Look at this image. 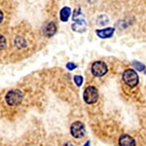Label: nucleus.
Masks as SVG:
<instances>
[{
    "mask_svg": "<svg viewBox=\"0 0 146 146\" xmlns=\"http://www.w3.org/2000/svg\"><path fill=\"white\" fill-rule=\"evenodd\" d=\"M123 81L125 82V84L127 86L131 87V88H135L138 85V82H139V77H138L137 72L135 71L133 68H129V69L125 70L123 73Z\"/></svg>",
    "mask_w": 146,
    "mask_h": 146,
    "instance_id": "obj_1",
    "label": "nucleus"
},
{
    "mask_svg": "<svg viewBox=\"0 0 146 146\" xmlns=\"http://www.w3.org/2000/svg\"><path fill=\"white\" fill-rule=\"evenodd\" d=\"M84 101L87 104H94L98 100V91L96 87L89 86L85 89L83 94Z\"/></svg>",
    "mask_w": 146,
    "mask_h": 146,
    "instance_id": "obj_2",
    "label": "nucleus"
},
{
    "mask_svg": "<svg viewBox=\"0 0 146 146\" xmlns=\"http://www.w3.org/2000/svg\"><path fill=\"white\" fill-rule=\"evenodd\" d=\"M23 95L20 90H12L8 92V94L6 95V102L8 103L10 106H16L19 105L23 101Z\"/></svg>",
    "mask_w": 146,
    "mask_h": 146,
    "instance_id": "obj_3",
    "label": "nucleus"
},
{
    "mask_svg": "<svg viewBox=\"0 0 146 146\" xmlns=\"http://www.w3.org/2000/svg\"><path fill=\"white\" fill-rule=\"evenodd\" d=\"M92 73H93L94 76L96 77H102L104 76L105 74L108 71V67L106 65V63L100 62V60H98V62H95L92 64Z\"/></svg>",
    "mask_w": 146,
    "mask_h": 146,
    "instance_id": "obj_4",
    "label": "nucleus"
},
{
    "mask_svg": "<svg viewBox=\"0 0 146 146\" xmlns=\"http://www.w3.org/2000/svg\"><path fill=\"white\" fill-rule=\"evenodd\" d=\"M70 133L73 137L75 138H82L85 135V126L82 122L80 121H76L74 122L71 127H70Z\"/></svg>",
    "mask_w": 146,
    "mask_h": 146,
    "instance_id": "obj_5",
    "label": "nucleus"
},
{
    "mask_svg": "<svg viewBox=\"0 0 146 146\" xmlns=\"http://www.w3.org/2000/svg\"><path fill=\"white\" fill-rule=\"evenodd\" d=\"M71 28L73 31H75V32H79V33L85 32L87 29L86 21H85L84 19H78V20H76V22L72 23Z\"/></svg>",
    "mask_w": 146,
    "mask_h": 146,
    "instance_id": "obj_6",
    "label": "nucleus"
},
{
    "mask_svg": "<svg viewBox=\"0 0 146 146\" xmlns=\"http://www.w3.org/2000/svg\"><path fill=\"white\" fill-rule=\"evenodd\" d=\"M114 32H115L114 27H106V28H103V29H96V34L101 39L110 38V37L113 36Z\"/></svg>",
    "mask_w": 146,
    "mask_h": 146,
    "instance_id": "obj_7",
    "label": "nucleus"
},
{
    "mask_svg": "<svg viewBox=\"0 0 146 146\" xmlns=\"http://www.w3.org/2000/svg\"><path fill=\"white\" fill-rule=\"evenodd\" d=\"M119 145L120 146H135V140L133 136L129 135H123L119 138Z\"/></svg>",
    "mask_w": 146,
    "mask_h": 146,
    "instance_id": "obj_8",
    "label": "nucleus"
},
{
    "mask_svg": "<svg viewBox=\"0 0 146 146\" xmlns=\"http://www.w3.org/2000/svg\"><path fill=\"white\" fill-rule=\"evenodd\" d=\"M43 32L47 37H52L56 32V25L54 22H50L44 27Z\"/></svg>",
    "mask_w": 146,
    "mask_h": 146,
    "instance_id": "obj_9",
    "label": "nucleus"
},
{
    "mask_svg": "<svg viewBox=\"0 0 146 146\" xmlns=\"http://www.w3.org/2000/svg\"><path fill=\"white\" fill-rule=\"evenodd\" d=\"M70 14H71V9H70L69 7H63L60 12V21L63 23L67 22L68 19H69V17H70Z\"/></svg>",
    "mask_w": 146,
    "mask_h": 146,
    "instance_id": "obj_10",
    "label": "nucleus"
},
{
    "mask_svg": "<svg viewBox=\"0 0 146 146\" xmlns=\"http://www.w3.org/2000/svg\"><path fill=\"white\" fill-rule=\"evenodd\" d=\"M15 44H16V46H17L18 48H20V49L25 48V47L27 46V42H25V38H23V37H21V36H18L17 38H16Z\"/></svg>",
    "mask_w": 146,
    "mask_h": 146,
    "instance_id": "obj_11",
    "label": "nucleus"
},
{
    "mask_svg": "<svg viewBox=\"0 0 146 146\" xmlns=\"http://www.w3.org/2000/svg\"><path fill=\"white\" fill-rule=\"evenodd\" d=\"M131 64H133V68H135V69H136V70H138V71H144L145 65H144V64H142L141 62H136V60H133Z\"/></svg>",
    "mask_w": 146,
    "mask_h": 146,
    "instance_id": "obj_12",
    "label": "nucleus"
},
{
    "mask_svg": "<svg viewBox=\"0 0 146 146\" xmlns=\"http://www.w3.org/2000/svg\"><path fill=\"white\" fill-rule=\"evenodd\" d=\"M7 47V41H6V38L3 36L2 34H0V51L1 50H4Z\"/></svg>",
    "mask_w": 146,
    "mask_h": 146,
    "instance_id": "obj_13",
    "label": "nucleus"
},
{
    "mask_svg": "<svg viewBox=\"0 0 146 146\" xmlns=\"http://www.w3.org/2000/svg\"><path fill=\"white\" fill-rule=\"evenodd\" d=\"M83 81H84V79H83V77H82L81 75H75V76H74V82H75V84H76L78 87L82 86V84H83Z\"/></svg>",
    "mask_w": 146,
    "mask_h": 146,
    "instance_id": "obj_14",
    "label": "nucleus"
},
{
    "mask_svg": "<svg viewBox=\"0 0 146 146\" xmlns=\"http://www.w3.org/2000/svg\"><path fill=\"white\" fill-rule=\"evenodd\" d=\"M76 67H77V65L75 64V63H73V62H68L66 64V68L68 70H73V69H75Z\"/></svg>",
    "mask_w": 146,
    "mask_h": 146,
    "instance_id": "obj_15",
    "label": "nucleus"
},
{
    "mask_svg": "<svg viewBox=\"0 0 146 146\" xmlns=\"http://www.w3.org/2000/svg\"><path fill=\"white\" fill-rule=\"evenodd\" d=\"M3 19H4V14H3V12H2L1 10H0V23H2V21H3Z\"/></svg>",
    "mask_w": 146,
    "mask_h": 146,
    "instance_id": "obj_16",
    "label": "nucleus"
},
{
    "mask_svg": "<svg viewBox=\"0 0 146 146\" xmlns=\"http://www.w3.org/2000/svg\"><path fill=\"white\" fill-rule=\"evenodd\" d=\"M63 146H73V145H72V143L68 142V143H65V144H64V145H63Z\"/></svg>",
    "mask_w": 146,
    "mask_h": 146,
    "instance_id": "obj_17",
    "label": "nucleus"
},
{
    "mask_svg": "<svg viewBox=\"0 0 146 146\" xmlns=\"http://www.w3.org/2000/svg\"><path fill=\"white\" fill-rule=\"evenodd\" d=\"M89 145H90V141H87L86 144H85L84 146H89Z\"/></svg>",
    "mask_w": 146,
    "mask_h": 146,
    "instance_id": "obj_18",
    "label": "nucleus"
}]
</instances>
